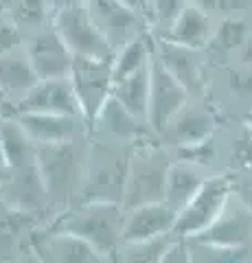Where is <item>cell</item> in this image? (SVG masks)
Segmentation results:
<instances>
[{"mask_svg": "<svg viewBox=\"0 0 252 263\" xmlns=\"http://www.w3.org/2000/svg\"><path fill=\"white\" fill-rule=\"evenodd\" d=\"M213 31H215V24H213L210 13L202 11L193 5H186L182 13L176 18V22L169 27V31H165L160 35V40L200 51V48H204L208 44Z\"/></svg>", "mask_w": 252, "mask_h": 263, "instance_id": "obj_19", "label": "cell"}, {"mask_svg": "<svg viewBox=\"0 0 252 263\" xmlns=\"http://www.w3.org/2000/svg\"><path fill=\"white\" fill-rule=\"evenodd\" d=\"M13 5H15V0H0V18H9Z\"/></svg>", "mask_w": 252, "mask_h": 263, "instance_id": "obj_40", "label": "cell"}, {"mask_svg": "<svg viewBox=\"0 0 252 263\" xmlns=\"http://www.w3.org/2000/svg\"><path fill=\"white\" fill-rule=\"evenodd\" d=\"M206 178H208V169H202L191 162L173 160L171 167H169V176H167L165 204L169 209H173L176 213H180L195 197V193L202 189Z\"/></svg>", "mask_w": 252, "mask_h": 263, "instance_id": "obj_20", "label": "cell"}, {"mask_svg": "<svg viewBox=\"0 0 252 263\" xmlns=\"http://www.w3.org/2000/svg\"><path fill=\"white\" fill-rule=\"evenodd\" d=\"M149 66H145V68L136 70L134 75L117 81L114 90H112V97H117L119 101L143 123H147V114H149V88H151Z\"/></svg>", "mask_w": 252, "mask_h": 263, "instance_id": "obj_22", "label": "cell"}, {"mask_svg": "<svg viewBox=\"0 0 252 263\" xmlns=\"http://www.w3.org/2000/svg\"><path fill=\"white\" fill-rule=\"evenodd\" d=\"M250 35L252 31L246 20L235 18V15H226L222 22L215 24V31L210 35L206 48L213 55H228L232 51H239Z\"/></svg>", "mask_w": 252, "mask_h": 263, "instance_id": "obj_24", "label": "cell"}, {"mask_svg": "<svg viewBox=\"0 0 252 263\" xmlns=\"http://www.w3.org/2000/svg\"><path fill=\"white\" fill-rule=\"evenodd\" d=\"M88 127L94 129L99 141L105 143H121V145H132L138 141H147V138H158L147 123L138 121L117 97H110L96 119Z\"/></svg>", "mask_w": 252, "mask_h": 263, "instance_id": "obj_13", "label": "cell"}, {"mask_svg": "<svg viewBox=\"0 0 252 263\" xmlns=\"http://www.w3.org/2000/svg\"><path fill=\"white\" fill-rule=\"evenodd\" d=\"M171 162V154L158 138H147L138 143L129 160L125 195L121 202L123 211L165 202L167 176Z\"/></svg>", "mask_w": 252, "mask_h": 263, "instance_id": "obj_4", "label": "cell"}, {"mask_svg": "<svg viewBox=\"0 0 252 263\" xmlns=\"http://www.w3.org/2000/svg\"><path fill=\"white\" fill-rule=\"evenodd\" d=\"M125 5H129L132 9H136L138 13H145V11H149V3L151 0H123Z\"/></svg>", "mask_w": 252, "mask_h": 263, "instance_id": "obj_38", "label": "cell"}, {"mask_svg": "<svg viewBox=\"0 0 252 263\" xmlns=\"http://www.w3.org/2000/svg\"><path fill=\"white\" fill-rule=\"evenodd\" d=\"M29 246L42 263H108L88 241L68 233H55L46 226L31 230Z\"/></svg>", "mask_w": 252, "mask_h": 263, "instance_id": "obj_12", "label": "cell"}, {"mask_svg": "<svg viewBox=\"0 0 252 263\" xmlns=\"http://www.w3.org/2000/svg\"><path fill=\"white\" fill-rule=\"evenodd\" d=\"M31 66L40 79H68L75 55L62 40L55 27L35 31L24 44Z\"/></svg>", "mask_w": 252, "mask_h": 263, "instance_id": "obj_11", "label": "cell"}, {"mask_svg": "<svg viewBox=\"0 0 252 263\" xmlns=\"http://www.w3.org/2000/svg\"><path fill=\"white\" fill-rule=\"evenodd\" d=\"M171 154V160H180V162H191L198 164L202 169L213 167L217 160V143L210 136L206 141L193 143V145H180V147H167Z\"/></svg>", "mask_w": 252, "mask_h": 263, "instance_id": "obj_28", "label": "cell"}, {"mask_svg": "<svg viewBox=\"0 0 252 263\" xmlns=\"http://www.w3.org/2000/svg\"><path fill=\"white\" fill-rule=\"evenodd\" d=\"M123 221L125 211L121 204L108 202H84L72 204L46 224L48 230L68 233L92 246L108 263H117L123 246Z\"/></svg>", "mask_w": 252, "mask_h": 263, "instance_id": "obj_1", "label": "cell"}, {"mask_svg": "<svg viewBox=\"0 0 252 263\" xmlns=\"http://www.w3.org/2000/svg\"><path fill=\"white\" fill-rule=\"evenodd\" d=\"M232 191H235V180L230 176H222V174L208 176L193 200L178 213L173 237H178V239H191V237L204 233L219 217V213L226 206Z\"/></svg>", "mask_w": 252, "mask_h": 263, "instance_id": "obj_6", "label": "cell"}, {"mask_svg": "<svg viewBox=\"0 0 252 263\" xmlns=\"http://www.w3.org/2000/svg\"><path fill=\"white\" fill-rule=\"evenodd\" d=\"M160 263H193L191 259V250H189V241L186 239H176L171 243V248L165 252Z\"/></svg>", "mask_w": 252, "mask_h": 263, "instance_id": "obj_32", "label": "cell"}, {"mask_svg": "<svg viewBox=\"0 0 252 263\" xmlns=\"http://www.w3.org/2000/svg\"><path fill=\"white\" fill-rule=\"evenodd\" d=\"M186 241L193 263H246L252 257V246H215L195 239Z\"/></svg>", "mask_w": 252, "mask_h": 263, "instance_id": "obj_25", "label": "cell"}, {"mask_svg": "<svg viewBox=\"0 0 252 263\" xmlns=\"http://www.w3.org/2000/svg\"><path fill=\"white\" fill-rule=\"evenodd\" d=\"M176 219H178V213L173 209H169L165 202L125 211L123 243L149 241V239H156V237L173 233Z\"/></svg>", "mask_w": 252, "mask_h": 263, "instance_id": "obj_16", "label": "cell"}, {"mask_svg": "<svg viewBox=\"0 0 252 263\" xmlns=\"http://www.w3.org/2000/svg\"><path fill=\"white\" fill-rule=\"evenodd\" d=\"M37 81L40 77L35 75L24 48L22 51L15 48L7 55H0V90L5 92L7 101H20Z\"/></svg>", "mask_w": 252, "mask_h": 263, "instance_id": "obj_21", "label": "cell"}, {"mask_svg": "<svg viewBox=\"0 0 252 263\" xmlns=\"http://www.w3.org/2000/svg\"><path fill=\"white\" fill-rule=\"evenodd\" d=\"M186 5H189L186 0H151V3H149L151 24H153V27H158V29H162V33L169 31V27L176 22V18L182 13V9ZM162 33H160V35H162Z\"/></svg>", "mask_w": 252, "mask_h": 263, "instance_id": "obj_30", "label": "cell"}, {"mask_svg": "<svg viewBox=\"0 0 252 263\" xmlns=\"http://www.w3.org/2000/svg\"><path fill=\"white\" fill-rule=\"evenodd\" d=\"M246 263H252V257H250V259H248V261H246Z\"/></svg>", "mask_w": 252, "mask_h": 263, "instance_id": "obj_44", "label": "cell"}, {"mask_svg": "<svg viewBox=\"0 0 252 263\" xmlns=\"http://www.w3.org/2000/svg\"><path fill=\"white\" fill-rule=\"evenodd\" d=\"M153 55L189 92H198L202 88L204 79H202V66L198 62L195 48H186L158 37L156 44H153Z\"/></svg>", "mask_w": 252, "mask_h": 263, "instance_id": "obj_18", "label": "cell"}, {"mask_svg": "<svg viewBox=\"0 0 252 263\" xmlns=\"http://www.w3.org/2000/svg\"><path fill=\"white\" fill-rule=\"evenodd\" d=\"M153 44H156V40L147 31H143L132 42H127L123 48H119L114 57V84L151 64Z\"/></svg>", "mask_w": 252, "mask_h": 263, "instance_id": "obj_23", "label": "cell"}, {"mask_svg": "<svg viewBox=\"0 0 252 263\" xmlns=\"http://www.w3.org/2000/svg\"><path fill=\"white\" fill-rule=\"evenodd\" d=\"M68 79L77 95L84 121L90 125L114 90V60L75 55Z\"/></svg>", "mask_w": 252, "mask_h": 263, "instance_id": "obj_5", "label": "cell"}, {"mask_svg": "<svg viewBox=\"0 0 252 263\" xmlns=\"http://www.w3.org/2000/svg\"><path fill=\"white\" fill-rule=\"evenodd\" d=\"M9 18L20 31L31 29L35 33L40 29H44V24L48 20H53L51 0H15Z\"/></svg>", "mask_w": 252, "mask_h": 263, "instance_id": "obj_27", "label": "cell"}, {"mask_svg": "<svg viewBox=\"0 0 252 263\" xmlns=\"http://www.w3.org/2000/svg\"><path fill=\"white\" fill-rule=\"evenodd\" d=\"M241 62H246V64H252V35L246 40V44H243L241 48Z\"/></svg>", "mask_w": 252, "mask_h": 263, "instance_id": "obj_39", "label": "cell"}, {"mask_svg": "<svg viewBox=\"0 0 252 263\" xmlns=\"http://www.w3.org/2000/svg\"><path fill=\"white\" fill-rule=\"evenodd\" d=\"M246 123H248V125H252V105H250V110H248V117H246Z\"/></svg>", "mask_w": 252, "mask_h": 263, "instance_id": "obj_41", "label": "cell"}, {"mask_svg": "<svg viewBox=\"0 0 252 263\" xmlns=\"http://www.w3.org/2000/svg\"><path fill=\"white\" fill-rule=\"evenodd\" d=\"M235 193L241 197V202L246 204V209L252 213V182H243V180L235 182Z\"/></svg>", "mask_w": 252, "mask_h": 263, "instance_id": "obj_33", "label": "cell"}, {"mask_svg": "<svg viewBox=\"0 0 252 263\" xmlns=\"http://www.w3.org/2000/svg\"><path fill=\"white\" fill-rule=\"evenodd\" d=\"M27 112L66 114V117L84 119L70 79H40L20 101H5L0 105V117L3 119H15L18 114Z\"/></svg>", "mask_w": 252, "mask_h": 263, "instance_id": "obj_7", "label": "cell"}, {"mask_svg": "<svg viewBox=\"0 0 252 263\" xmlns=\"http://www.w3.org/2000/svg\"><path fill=\"white\" fill-rule=\"evenodd\" d=\"M7 101V97H5V92H3V90H0V105H3Z\"/></svg>", "mask_w": 252, "mask_h": 263, "instance_id": "obj_42", "label": "cell"}, {"mask_svg": "<svg viewBox=\"0 0 252 263\" xmlns=\"http://www.w3.org/2000/svg\"><path fill=\"white\" fill-rule=\"evenodd\" d=\"M178 239L173 233L156 237L149 241H138V243H123L119 252L117 263H160L165 252L171 248V243Z\"/></svg>", "mask_w": 252, "mask_h": 263, "instance_id": "obj_26", "label": "cell"}, {"mask_svg": "<svg viewBox=\"0 0 252 263\" xmlns=\"http://www.w3.org/2000/svg\"><path fill=\"white\" fill-rule=\"evenodd\" d=\"M230 167L241 174H252V125L248 123H243L241 134L232 143Z\"/></svg>", "mask_w": 252, "mask_h": 263, "instance_id": "obj_29", "label": "cell"}, {"mask_svg": "<svg viewBox=\"0 0 252 263\" xmlns=\"http://www.w3.org/2000/svg\"><path fill=\"white\" fill-rule=\"evenodd\" d=\"M149 75H151V88H149L147 123L158 136L160 132L167 127V123L171 121L186 103H189L191 92L156 60V55L151 57Z\"/></svg>", "mask_w": 252, "mask_h": 263, "instance_id": "obj_10", "label": "cell"}, {"mask_svg": "<svg viewBox=\"0 0 252 263\" xmlns=\"http://www.w3.org/2000/svg\"><path fill=\"white\" fill-rule=\"evenodd\" d=\"M15 263H42V261H40V257L35 254V250L31 248L29 241H27V243H24L22 248H20V252H18V259H15Z\"/></svg>", "mask_w": 252, "mask_h": 263, "instance_id": "obj_34", "label": "cell"}, {"mask_svg": "<svg viewBox=\"0 0 252 263\" xmlns=\"http://www.w3.org/2000/svg\"><path fill=\"white\" fill-rule=\"evenodd\" d=\"M191 239L215 246H252V213L246 209L241 197L232 191L219 217L204 233Z\"/></svg>", "mask_w": 252, "mask_h": 263, "instance_id": "obj_14", "label": "cell"}, {"mask_svg": "<svg viewBox=\"0 0 252 263\" xmlns=\"http://www.w3.org/2000/svg\"><path fill=\"white\" fill-rule=\"evenodd\" d=\"M11 178V167L7 162V156H5V149H3V143H0V189H3Z\"/></svg>", "mask_w": 252, "mask_h": 263, "instance_id": "obj_35", "label": "cell"}, {"mask_svg": "<svg viewBox=\"0 0 252 263\" xmlns=\"http://www.w3.org/2000/svg\"><path fill=\"white\" fill-rule=\"evenodd\" d=\"M88 0H51V11L53 15L62 11V9H68V7H77V5H86Z\"/></svg>", "mask_w": 252, "mask_h": 263, "instance_id": "obj_37", "label": "cell"}, {"mask_svg": "<svg viewBox=\"0 0 252 263\" xmlns=\"http://www.w3.org/2000/svg\"><path fill=\"white\" fill-rule=\"evenodd\" d=\"M138 143L121 147V143L94 141L88 147L84 182H81L75 204H84V202L121 204L123 202L127 174H129V160H132V154Z\"/></svg>", "mask_w": 252, "mask_h": 263, "instance_id": "obj_3", "label": "cell"}, {"mask_svg": "<svg viewBox=\"0 0 252 263\" xmlns=\"http://www.w3.org/2000/svg\"><path fill=\"white\" fill-rule=\"evenodd\" d=\"M0 263H15V261H7V259H0Z\"/></svg>", "mask_w": 252, "mask_h": 263, "instance_id": "obj_43", "label": "cell"}, {"mask_svg": "<svg viewBox=\"0 0 252 263\" xmlns=\"http://www.w3.org/2000/svg\"><path fill=\"white\" fill-rule=\"evenodd\" d=\"M186 3L198 7V9H202V11L210 13V15H213L215 11H219V0H186Z\"/></svg>", "mask_w": 252, "mask_h": 263, "instance_id": "obj_36", "label": "cell"}, {"mask_svg": "<svg viewBox=\"0 0 252 263\" xmlns=\"http://www.w3.org/2000/svg\"><path fill=\"white\" fill-rule=\"evenodd\" d=\"M213 132H215V117L210 114V110L189 101L167 123V127L158 134V141L165 147L193 145L210 138Z\"/></svg>", "mask_w": 252, "mask_h": 263, "instance_id": "obj_15", "label": "cell"}, {"mask_svg": "<svg viewBox=\"0 0 252 263\" xmlns=\"http://www.w3.org/2000/svg\"><path fill=\"white\" fill-rule=\"evenodd\" d=\"M22 31L11 22V18H0V55H7L20 48Z\"/></svg>", "mask_w": 252, "mask_h": 263, "instance_id": "obj_31", "label": "cell"}, {"mask_svg": "<svg viewBox=\"0 0 252 263\" xmlns=\"http://www.w3.org/2000/svg\"><path fill=\"white\" fill-rule=\"evenodd\" d=\"M51 24L62 35L72 55L94 57V60H114L117 57V51L94 27L88 5H77L57 11L53 15Z\"/></svg>", "mask_w": 252, "mask_h": 263, "instance_id": "obj_8", "label": "cell"}, {"mask_svg": "<svg viewBox=\"0 0 252 263\" xmlns=\"http://www.w3.org/2000/svg\"><path fill=\"white\" fill-rule=\"evenodd\" d=\"M37 167L51 197L53 215L70 209L77 202L86 167V136L66 143H37Z\"/></svg>", "mask_w": 252, "mask_h": 263, "instance_id": "obj_2", "label": "cell"}, {"mask_svg": "<svg viewBox=\"0 0 252 263\" xmlns=\"http://www.w3.org/2000/svg\"><path fill=\"white\" fill-rule=\"evenodd\" d=\"M86 5L94 27L101 31V35L108 40L114 51L132 42L143 31H147L143 13L132 9L123 0H88Z\"/></svg>", "mask_w": 252, "mask_h": 263, "instance_id": "obj_9", "label": "cell"}, {"mask_svg": "<svg viewBox=\"0 0 252 263\" xmlns=\"http://www.w3.org/2000/svg\"><path fill=\"white\" fill-rule=\"evenodd\" d=\"M13 121H18V125L35 143L75 141L79 136H86L84 132L88 125L84 119H77V117H66V114H37V112L18 114Z\"/></svg>", "mask_w": 252, "mask_h": 263, "instance_id": "obj_17", "label": "cell"}]
</instances>
